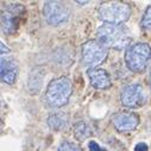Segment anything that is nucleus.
<instances>
[{"label":"nucleus","mask_w":151,"mask_h":151,"mask_svg":"<svg viewBox=\"0 0 151 151\" xmlns=\"http://www.w3.org/2000/svg\"><path fill=\"white\" fill-rule=\"evenodd\" d=\"M96 41L105 48L122 50L130 44L131 37L123 25L102 24L96 31Z\"/></svg>","instance_id":"1"},{"label":"nucleus","mask_w":151,"mask_h":151,"mask_svg":"<svg viewBox=\"0 0 151 151\" xmlns=\"http://www.w3.org/2000/svg\"><path fill=\"white\" fill-rule=\"evenodd\" d=\"M71 92L73 86L70 80L61 76L49 82L45 91V100L51 107H62L68 104Z\"/></svg>","instance_id":"2"},{"label":"nucleus","mask_w":151,"mask_h":151,"mask_svg":"<svg viewBox=\"0 0 151 151\" xmlns=\"http://www.w3.org/2000/svg\"><path fill=\"white\" fill-rule=\"evenodd\" d=\"M98 16L105 24L123 25L131 16V7L122 1L102 3L98 9Z\"/></svg>","instance_id":"3"},{"label":"nucleus","mask_w":151,"mask_h":151,"mask_svg":"<svg viewBox=\"0 0 151 151\" xmlns=\"http://www.w3.org/2000/svg\"><path fill=\"white\" fill-rule=\"evenodd\" d=\"M151 61V47L147 43L139 42L130 45L125 54L127 68L133 73H143Z\"/></svg>","instance_id":"4"},{"label":"nucleus","mask_w":151,"mask_h":151,"mask_svg":"<svg viewBox=\"0 0 151 151\" xmlns=\"http://www.w3.org/2000/svg\"><path fill=\"white\" fill-rule=\"evenodd\" d=\"M25 7L20 4H10L1 12V31L6 35L14 33L24 18Z\"/></svg>","instance_id":"5"},{"label":"nucleus","mask_w":151,"mask_h":151,"mask_svg":"<svg viewBox=\"0 0 151 151\" xmlns=\"http://www.w3.org/2000/svg\"><path fill=\"white\" fill-rule=\"evenodd\" d=\"M81 55H82V62L91 67L95 68L98 64L102 63L107 57V48H105L101 43H99L95 40L87 41L83 43L81 48Z\"/></svg>","instance_id":"6"},{"label":"nucleus","mask_w":151,"mask_h":151,"mask_svg":"<svg viewBox=\"0 0 151 151\" xmlns=\"http://www.w3.org/2000/svg\"><path fill=\"white\" fill-rule=\"evenodd\" d=\"M69 9L61 1H47L43 7V16L47 23L51 26H58L68 22Z\"/></svg>","instance_id":"7"},{"label":"nucleus","mask_w":151,"mask_h":151,"mask_svg":"<svg viewBox=\"0 0 151 151\" xmlns=\"http://www.w3.org/2000/svg\"><path fill=\"white\" fill-rule=\"evenodd\" d=\"M120 100L122 104L127 108H138L146 102L147 95L142 85L131 83L123 88L120 94Z\"/></svg>","instance_id":"8"},{"label":"nucleus","mask_w":151,"mask_h":151,"mask_svg":"<svg viewBox=\"0 0 151 151\" xmlns=\"http://www.w3.org/2000/svg\"><path fill=\"white\" fill-rule=\"evenodd\" d=\"M112 124L120 132L133 131L139 124V117L133 112H119L112 117Z\"/></svg>","instance_id":"9"},{"label":"nucleus","mask_w":151,"mask_h":151,"mask_svg":"<svg viewBox=\"0 0 151 151\" xmlns=\"http://www.w3.org/2000/svg\"><path fill=\"white\" fill-rule=\"evenodd\" d=\"M18 65L12 57L1 56V63H0V76L1 81L7 85H13L17 79Z\"/></svg>","instance_id":"10"},{"label":"nucleus","mask_w":151,"mask_h":151,"mask_svg":"<svg viewBox=\"0 0 151 151\" xmlns=\"http://www.w3.org/2000/svg\"><path fill=\"white\" fill-rule=\"evenodd\" d=\"M91 85L95 89H107L111 86V78L108 73L101 68H89L87 71Z\"/></svg>","instance_id":"11"},{"label":"nucleus","mask_w":151,"mask_h":151,"mask_svg":"<svg viewBox=\"0 0 151 151\" xmlns=\"http://www.w3.org/2000/svg\"><path fill=\"white\" fill-rule=\"evenodd\" d=\"M68 116L64 112H54L48 117V125L55 131L64 130L68 126Z\"/></svg>","instance_id":"12"},{"label":"nucleus","mask_w":151,"mask_h":151,"mask_svg":"<svg viewBox=\"0 0 151 151\" xmlns=\"http://www.w3.org/2000/svg\"><path fill=\"white\" fill-rule=\"evenodd\" d=\"M44 79V70L40 67H36L35 69L31 70L30 76H29V88L31 92H38L41 88L42 81Z\"/></svg>","instance_id":"13"},{"label":"nucleus","mask_w":151,"mask_h":151,"mask_svg":"<svg viewBox=\"0 0 151 151\" xmlns=\"http://www.w3.org/2000/svg\"><path fill=\"white\" fill-rule=\"evenodd\" d=\"M91 134V129L85 122H80L74 125V136L78 140H85Z\"/></svg>","instance_id":"14"},{"label":"nucleus","mask_w":151,"mask_h":151,"mask_svg":"<svg viewBox=\"0 0 151 151\" xmlns=\"http://www.w3.org/2000/svg\"><path fill=\"white\" fill-rule=\"evenodd\" d=\"M140 26H142V29H144L146 31L147 30H151V6H149L145 10V12H144V14L142 17Z\"/></svg>","instance_id":"15"},{"label":"nucleus","mask_w":151,"mask_h":151,"mask_svg":"<svg viewBox=\"0 0 151 151\" xmlns=\"http://www.w3.org/2000/svg\"><path fill=\"white\" fill-rule=\"evenodd\" d=\"M57 151H83L78 144L71 142H63L60 144Z\"/></svg>","instance_id":"16"},{"label":"nucleus","mask_w":151,"mask_h":151,"mask_svg":"<svg viewBox=\"0 0 151 151\" xmlns=\"http://www.w3.org/2000/svg\"><path fill=\"white\" fill-rule=\"evenodd\" d=\"M88 147H89L91 151H102L101 147H100V145H99L96 142H94V140H91V142H89Z\"/></svg>","instance_id":"17"},{"label":"nucleus","mask_w":151,"mask_h":151,"mask_svg":"<svg viewBox=\"0 0 151 151\" xmlns=\"http://www.w3.org/2000/svg\"><path fill=\"white\" fill-rule=\"evenodd\" d=\"M134 151H149V146L145 143H138L134 146Z\"/></svg>","instance_id":"18"},{"label":"nucleus","mask_w":151,"mask_h":151,"mask_svg":"<svg viewBox=\"0 0 151 151\" xmlns=\"http://www.w3.org/2000/svg\"><path fill=\"white\" fill-rule=\"evenodd\" d=\"M149 83H150V87H151V69H150V75H149Z\"/></svg>","instance_id":"19"},{"label":"nucleus","mask_w":151,"mask_h":151,"mask_svg":"<svg viewBox=\"0 0 151 151\" xmlns=\"http://www.w3.org/2000/svg\"><path fill=\"white\" fill-rule=\"evenodd\" d=\"M76 3H78V4H80V5H81V4H87V3H88V1H76Z\"/></svg>","instance_id":"20"}]
</instances>
